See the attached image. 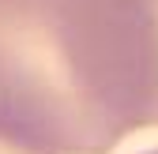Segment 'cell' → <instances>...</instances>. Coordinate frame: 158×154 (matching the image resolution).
<instances>
[{
    "label": "cell",
    "instance_id": "cell-4",
    "mask_svg": "<svg viewBox=\"0 0 158 154\" xmlns=\"http://www.w3.org/2000/svg\"><path fill=\"white\" fill-rule=\"evenodd\" d=\"M147 154H158V150H147Z\"/></svg>",
    "mask_w": 158,
    "mask_h": 154
},
{
    "label": "cell",
    "instance_id": "cell-1",
    "mask_svg": "<svg viewBox=\"0 0 158 154\" xmlns=\"http://www.w3.org/2000/svg\"><path fill=\"white\" fill-rule=\"evenodd\" d=\"M158 109L147 0H0V143L109 154Z\"/></svg>",
    "mask_w": 158,
    "mask_h": 154
},
{
    "label": "cell",
    "instance_id": "cell-3",
    "mask_svg": "<svg viewBox=\"0 0 158 154\" xmlns=\"http://www.w3.org/2000/svg\"><path fill=\"white\" fill-rule=\"evenodd\" d=\"M0 154H23V150H15V147H8V143H0Z\"/></svg>",
    "mask_w": 158,
    "mask_h": 154
},
{
    "label": "cell",
    "instance_id": "cell-2",
    "mask_svg": "<svg viewBox=\"0 0 158 154\" xmlns=\"http://www.w3.org/2000/svg\"><path fill=\"white\" fill-rule=\"evenodd\" d=\"M147 15H151V26H154V42H158V0H147ZM154 128H158V109H154Z\"/></svg>",
    "mask_w": 158,
    "mask_h": 154
}]
</instances>
